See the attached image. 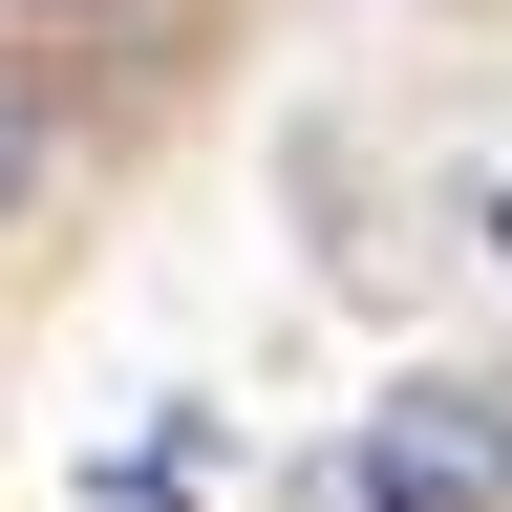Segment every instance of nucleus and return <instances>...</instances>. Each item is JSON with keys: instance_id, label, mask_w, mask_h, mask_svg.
I'll list each match as a JSON object with an SVG mask.
<instances>
[{"instance_id": "nucleus-1", "label": "nucleus", "mask_w": 512, "mask_h": 512, "mask_svg": "<svg viewBox=\"0 0 512 512\" xmlns=\"http://www.w3.org/2000/svg\"><path fill=\"white\" fill-rule=\"evenodd\" d=\"M363 470L406 512H470V491H512V406H491V384H406V406L363 427Z\"/></svg>"}, {"instance_id": "nucleus-2", "label": "nucleus", "mask_w": 512, "mask_h": 512, "mask_svg": "<svg viewBox=\"0 0 512 512\" xmlns=\"http://www.w3.org/2000/svg\"><path fill=\"white\" fill-rule=\"evenodd\" d=\"M299 512H406V491H384L363 448H342V470H299Z\"/></svg>"}]
</instances>
